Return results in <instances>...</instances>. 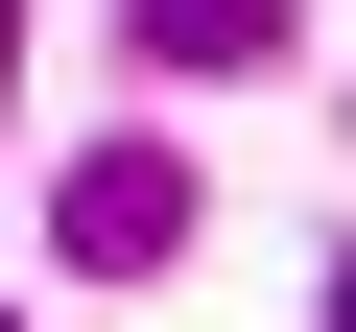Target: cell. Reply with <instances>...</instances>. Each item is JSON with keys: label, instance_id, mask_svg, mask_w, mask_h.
Listing matches in <instances>:
<instances>
[{"label": "cell", "instance_id": "obj_1", "mask_svg": "<svg viewBox=\"0 0 356 332\" xmlns=\"http://www.w3.org/2000/svg\"><path fill=\"white\" fill-rule=\"evenodd\" d=\"M166 238H191V166H166V142H95V166H72V261H95V285H143Z\"/></svg>", "mask_w": 356, "mask_h": 332}, {"label": "cell", "instance_id": "obj_2", "mask_svg": "<svg viewBox=\"0 0 356 332\" xmlns=\"http://www.w3.org/2000/svg\"><path fill=\"white\" fill-rule=\"evenodd\" d=\"M119 24H143V72H261L285 0H119Z\"/></svg>", "mask_w": 356, "mask_h": 332}, {"label": "cell", "instance_id": "obj_4", "mask_svg": "<svg viewBox=\"0 0 356 332\" xmlns=\"http://www.w3.org/2000/svg\"><path fill=\"white\" fill-rule=\"evenodd\" d=\"M332 332H356V285H332Z\"/></svg>", "mask_w": 356, "mask_h": 332}, {"label": "cell", "instance_id": "obj_3", "mask_svg": "<svg viewBox=\"0 0 356 332\" xmlns=\"http://www.w3.org/2000/svg\"><path fill=\"white\" fill-rule=\"evenodd\" d=\"M0 72H24V0H0Z\"/></svg>", "mask_w": 356, "mask_h": 332}]
</instances>
